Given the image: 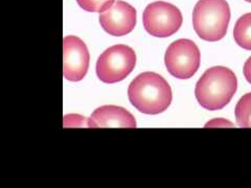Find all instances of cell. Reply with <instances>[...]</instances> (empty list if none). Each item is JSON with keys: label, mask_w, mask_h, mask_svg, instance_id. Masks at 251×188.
<instances>
[{"label": "cell", "mask_w": 251, "mask_h": 188, "mask_svg": "<svg viewBox=\"0 0 251 188\" xmlns=\"http://www.w3.org/2000/svg\"><path fill=\"white\" fill-rule=\"evenodd\" d=\"M83 10L91 13H103L114 3V0H76Z\"/></svg>", "instance_id": "7c38bea8"}, {"label": "cell", "mask_w": 251, "mask_h": 188, "mask_svg": "<svg viewBox=\"0 0 251 188\" xmlns=\"http://www.w3.org/2000/svg\"><path fill=\"white\" fill-rule=\"evenodd\" d=\"M233 128V123L225 119H214L205 124V128Z\"/></svg>", "instance_id": "5bb4252c"}, {"label": "cell", "mask_w": 251, "mask_h": 188, "mask_svg": "<svg viewBox=\"0 0 251 188\" xmlns=\"http://www.w3.org/2000/svg\"><path fill=\"white\" fill-rule=\"evenodd\" d=\"M136 65V54L131 47L117 44L109 47L97 62V75L106 84H115L125 80Z\"/></svg>", "instance_id": "277c9868"}, {"label": "cell", "mask_w": 251, "mask_h": 188, "mask_svg": "<svg viewBox=\"0 0 251 188\" xmlns=\"http://www.w3.org/2000/svg\"><path fill=\"white\" fill-rule=\"evenodd\" d=\"M144 26L149 34L157 38H168L174 35L182 25V14L174 4L155 1L145 9Z\"/></svg>", "instance_id": "8992f818"}, {"label": "cell", "mask_w": 251, "mask_h": 188, "mask_svg": "<svg viewBox=\"0 0 251 188\" xmlns=\"http://www.w3.org/2000/svg\"><path fill=\"white\" fill-rule=\"evenodd\" d=\"M244 75L247 82L251 84V57L245 62L244 64Z\"/></svg>", "instance_id": "9a60e30c"}, {"label": "cell", "mask_w": 251, "mask_h": 188, "mask_svg": "<svg viewBox=\"0 0 251 188\" xmlns=\"http://www.w3.org/2000/svg\"><path fill=\"white\" fill-rule=\"evenodd\" d=\"M136 120L129 111L113 105L98 108L88 118V128H131L135 129Z\"/></svg>", "instance_id": "9c48e42d"}, {"label": "cell", "mask_w": 251, "mask_h": 188, "mask_svg": "<svg viewBox=\"0 0 251 188\" xmlns=\"http://www.w3.org/2000/svg\"><path fill=\"white\" fill-rule=\"evenodd\" d=\"M238 80L231 69L216 66L207 69L196 84L195 95L198 103L209 111L223 109L237 92Z\"/></svg>", "instance_id": "7a4b0ae2"}, {"label": "cell", "mask_w": 251, "mask_h": 188, "mask_svg": "<svg viewBox=\"0 0 251 188\" xmlns=\"http://www.w3.org/2000/svg\"><path fill=\"white\" fill-rule=\"evenodd\" d=\"M200 60L198 46L188 39H179L173 42L164 56L169 73L179 80H187L195 75L200 67Z\"/></svg>", "instance_id": "5b68a950"}, {"label": "cell", "mask_w": 251, "mask_h": 188, "mask_svg": "<svg viewBox=\"0 0 251 188\" xmlns=\"http://www.w3.org/2000/svg\"><path fill=\"white\" fill-rule=\"evenodd\" d=\"M87 46L75 36H67L63 40V75L70 82H80L89 68Z\"/></svg>", "instance_id": "52a82bcc"}, {"label": "cell", "mask_w": 251, "mask_h": 188, "mask_svg": "<svg viewBox=\"0 0 251 188\" xmlns=\"http://www.w3.org/2000/svg\"><path fill=\"white\" fill-rule=\"evenodd\" d=\"M233 38L237 44L245 50H251V13L240 17L233 28Z\"/></svg>", "instance_id": "30bf717a"}, {"label": "cell", "mask_w": 251, "mask_h": 188, "mask_svg": "<svg viewBox=\"0 0 251 188\" xmlns=\"http://www.w3.org/2000/svg\"><path fill=\"white\" fill-rule=\"evenodd\" d=\"M245 1H247V2H251V0H245Z\"/></svg>", "instance_id": "2e32d148"}, {"label": "cell", "mask_w": 251, "mask_h": 188, "mask_svg": "<svg viewBox=\"0 0 251 188\" xmlns=\"http://www.w3.org/2000/svg\"><path fill=\"white\" fill-rule=\"evenodd\" d=\"M128 97L139 112L157 115L170 107L173 94L169 83L161 75L148 71L138 74L131 82Z\"/></svg>", "instance_id": "6da1fadb"}, {"label": "cell", "mask_w": 251, "mask_h": 188, "mask_svg": "<svg viewBox=\"0 0 251 188\" xmlns=\"http://www.w3.org/2000/svg\"><path fill=\"white\" fill-rule=\"evenodd\" d=\"M235 119L241 128H251V92L243 95L235 106Z\"/></svg>", "instance_id": "8fae6325"}, {"label": "cell", "mask_w": 251, "mask_h": 188, "mask_svg": "<svg viewBox=\"0 0 251 188\" xmlns=\"http://www.w3.org/2000/svg\"><path fill=\"white\" fill-rule=\"evenodd\" d=\"M230 9L226 0H199L193 11V25L202 40L217 42L227 34Z\"/></svg>", "instance_id": "3957f363"}, {"label": "cell", "mask_w": 251, "mask_h": 188, "mask_svg": "<svg viewBox=\"0 0 251 188\" xmlns=\"http://www.w3.org/2000/svg\"><path fill=\"white\" fill-rule=\"evenodd\" d=\"M100 23L111 36L122 37L130 34L136 25V10L128 2L117 0L103 13H100Z\"/></svg>", "instance_id": "ba28073f"}, {"label": "cell", "mask_w": 251, "mask_h": 188, "mask_svg": "<svg viewBox=\"0 0 251 188\" xmlns=\"http://www.w3.org/2000/svg\"><path fill=\"white\" fill-rule=\"evenodd\" d=\"M74 127H87L88 128V119L84 118L83 116L69 114L64 117V128H74Z\"/></svg>", "instance_id": "4fadbf2b"}]
</instances>
